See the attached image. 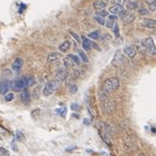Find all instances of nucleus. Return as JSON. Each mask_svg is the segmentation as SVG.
Listing matches in <instances>:
<instances>
[{
  "mask_svg": "<svg viewBox=\"0 0 156 156\" xmlns=\"http://www.w3.org/2000/svg\"><path fill=\"white\" fill-rule=\"evenodd\" d=\"M119 87V80L118 78H109L105 80L102 85V93L104 95H109L112 92L118 90Z\"/></svg>",
  "mask_w": 156,
  "mask_h": 156,
  "instance_id": "nucleus-1",
  "label": "nucleus"
},
{
  "mask_svg": "<svg viewBox=\"0 0 156 156\" xmlns=\"http://www.w3.org/2000/svg\"><path fill=\"white\" fill-rule=\"evenodd\" d=\"M101 107H102L103 112L109 114L111 112H113L114 109H115L116 103H115V101H113V100L104 98L103 100H101Z\"/></svg>",
  "mask_w": 156,
  "mask_h": 156,
  "instance_id": "nucleus-2",
  "label": "nucleus"
},
{
  "mask_svg": "<svg viewBox=\"0 0 156 156\" xmlns=\"http://www.w3.org/2000/svg\"><path fill=\"white\" fill-rule=\"evenodd\" d=\"M28 86H29V83H28L27 77L21 78V79H18V80H15V82L12 83V88L15 89V91L25 90V89H26Z\"/></svg>",
  "mask_w": 156,
  "mask_h": 156,
  "instance_id": "nucleus-3",
  "label": "nucleus"
},
{
  "mask_svg": "<svg viewBox=\"0 0 156 156\" xmlns=\"http://www.w3.org/2000/svg\"><path fill=\"white\" fill-rule=\"evenodd\" d=\"M57 86H58V82L56 80L49 81L48 83H46L45 87H44V89H43V94L45 96L51 95V94L55 91V89L57 88Z\"/></svg>",
  "mask_w": 156,
  "mask_h": 156,
  "instance_id": "nucleus-4",
  "label": "nucleus"
},
{
  "mask_svg": "<svg viewBox=\"0 0 156 156\" xmlns=\"http://www.w3.org/2000/svg\"><path fill=\"white\" fill-rule=\"evenodd\" d=\"M143 45H144L145 48L147 49V51H148L151 55L156 54V47H155V44H154V41H153V39L151 37L145 39V40L143 41Z\"/></svg>",
  "mask_w": 156,
  "mask_h": 156,
  "instance_id": "nucleus-5",
  "label": "nucleus"
},
{
  "mask_svg": "<svg viewBox=\"0 0 156 156\" xmlns=\"http://www.w3.org/2000/svg\"><path fill=\"white\" fill-rule=\"evenodd\" d=\"M124 61H126V58H124V56L122 55L121 52L119 51V50L116 51V53L114 55L113 60H112V65L116 66V68H119V66H121L124 65Z\"/></svg>",
  "mask_w": 156,
  "mask_h": 156,
  "instance_id": "nucleus-6",
  "label": "nucleus"
},
{
  "mask_svg": "<svg viewBox=\"0 0 156 156\" xmlns=\"http://www.w3.org/2000/svg\"><path fill=\"white\" fill-rule=\"evenodd\" d=\"M68 76V74H66V71H65L63 68H58L56 74H55V80L57 81L58 83L60 82H63V81H65V78Z\"/></svg>",
  "mask_w": 156,
  "mask_h": 156,
  "instance_id": "nucleus-7",
  "label": "nucleus"
},
{
  "mask_svg": "<svg viewBox=\"0 0 156 156\" xmlns=\"http://www.w3.org/2000/svg\"><path fill=\"white\" fill-rule=\"evenodd\" d=\"M23 65H24V60L22 59V58H16V59L13 61L12 65V68L13 71L15 72H18L19 71L22 69V68H23Z\"/></svg>",
  "mask_w": 156,
  "mask_h": 156,
  "instance_id": "nucleus-8",
  "label": "nucleus"
},
{
  "mask_svg": "<svg viewBox=\"0 0 156 156\" xmlns=\"http://www.w3.org/2000/svg\"><path fill=\"white\" fill-rule=\"evenodd\" d=\"M124 54H126L127 56L130 57V58H134V57L136 56V53H137V51H136L135 47L132 46V45L124 47Z\"/></svg>",
  "mask_w": 156,
  "mask_h": 156,
  "instance_id": "nucleus-9",
  "label": "nucleus"
},
{
  "mask_svg": "<svg viewBox=\"0 0 156 156\" xmlns=\"http://www.w3.org/2000/svg\"><path fill=\"white\" fill-rule=\"evenodd\" d=\"M109 12H110L111 15H121V13L124 12V7H122V5L114 4L113 6L110 7Z\"/></svg>",
  "mask_w": 156,
  "mask_h": 156,
  "instance_id": "nucleus-10",
  "label": "nucleus"
},
{
  "mask_svg": "<svg viewBox=\"0 0 156 156\" xmlns=\"http://www.w3.org/2000/svg\"><path fill=\"white\" fill-rule=\"evenodd\" d=\"M142 25L147 29H153V28L156 27V21L151 18H145L142 21Z\"/></svg>",
  "mask_w": 156,
  "mask_h": 156,
  "instance_id": "nucleus-11",
  "label": "nucleus"
},
{
  "mask_svg": "<svg viewBox=\"0 0 156 156\" xmlns=\"http://www.w3.org/2000/svg\"><path fill=\"white\" fill-rule=\"evenodd\" d=\"M8 90H9V83L7 81H1L0 82V94L6 95Z\"/></svg>",
  "mask_w": 156,
  "mask_h": 156,
  "instance_id": "nucleus-12",
  "label": "nucleus"
},
{
  "mask_svg": "<svg viewBox=\"0 0 156 156\" xmlns=\"http://www.w3.org/2000/svg\"><path fill=\"white\" fill-rule=\"evenodd\" d=\"M134 19H135V15H133L131 12L124 13V15L122 16V22H124V25L131 24L132 22H134Z\"/></svg>",
  "mask_w": 156,
  "mask_h": 156,
  "instance_id": "nucleus-13",
  "label": "nucleus"
},
{
  "mask_svg": "<svg viewBox=\"0 0 156 156\" xmlns=\"http://www.w3.org/2000/svg\"><path fill=\"white\" fill-rule=\"evenodd\" d=\"M139 7V1L138 0H129L127 3V8L129 10H134L137 9Z\"/></svg>",
  "mask_w": 156,
  "mask_h": 156,
  "instance_id": "nucleus-14",
  "label": "nucleus"
},
{
  "mask_svg": "<svg viewBox=\"0 0 156 156\" xmlns=\"http://www.w3.org/2000/svg\"><path fill=\"white\" fill-rule=\"evenodd\" d=\"M93 6L97 10H101V9H104V8H105V6H106V3H105L104 1H101V0H97V1H94Z\"/></svg>",
  "mask_w": 156,
  "mask_h": 156,
  "instance_id": "nucleus-15",
  "label": "nucleus"
},
{
  "mask_svg": "<svg viewBox=\"0 0 156 156\" xmlns=\"http://www.w3.org/2000/svg\"><path fill=\"white\" fill-rule=\"evenodd\" d=\"M82 40H83V48L85 50H87V51H89L92 47V42L90 40H88L86 37H84V36L82 37Z\"/></svg>",
  "mask_w": 156,
  "mask_h": 156,
  "instance_id": "nucleus-16",
  "label": "nucleus"
},
{
  "mask_svg": "<svg viewBox=\"0 0 156 156\" xmlns=\"http://www.w3.org/2000/svg\"><path fill=\"white\" fill-rule=\"evenodd\" d=\"M63 65H65V68H71V66H74L75 61L72 60L69 56H68V57H65V59H63Z\"/></svg>",
  "mask_w": 156,
  "mask_h": 156,
  "instance_id": "nucleus-17",
  "label": "nucleus"
},
{
  "mask_svg": "<svg viewBox=\"0 0 156 156\" xmlns=\"http://www.w3.org/2000/svg\"><path fill=\"white\" fill-rule=\"evenodd\" d=\"M75 77H77L76 75H68L66 78H65L66 85H68V86L74 85L75 84V81H76V78H75Z\"/></svg>",
  "mask_w": 156,
  "mask_h": 156,
  "instance_id": "nucleus-18",
  "label": "nucleus"
},
{
  "mask_svg": "<svg viewBox=\"0 0 156 156\" xmlns=\"http://www.w3.org/2000/svg\"><path fill=\"white\" fill-rule=\"evenodd\" d=\"M69 47H71V43H69V41H65V42L61 43L59 45V50L61 52H65L69 49Z\"/></svg>",
  "mask_w": 156,
  "mask_h": 156,
  "instance_id": "nucleus-19",
  "label": "nucleus"
},
{
  "mask_svg": "<svg viewBox=\"0 0 156 156\" xmlns=\"http://www.w3.org/2000/svg\"><path fill=\"white\" fill-rule=\"evenodd\" d=\"M57 59H58V54L55 53V52H51L47 56V61L48 62H55V61H57Z\"/></svg>",
  "mask_w": 156,
  "mask_h": 156,
  "instance_id": "nucleus-20",
  "label": "nucleus"
},
{
  "mask_svg": "<svg viewBox=\"0 0 156 156\" xmlns=\"http://www.w3.org/2000/svg\"><path fill=\"white\" fill-rule=\"evenodd\" d=\"M21 99L23 100V101H29L30 100V93L27 91H24L23 93L21 94Z\"/></svg>",
  "mask_w": 156,
  "mask_h": 156,
  "instance_id": "nucleus-21",
  "label": "nucleus"
},
{
  "mask_svg": "<svg viewBox=\"0 0 156 156\" xmlns=\"http://www.w3.org/2000/svg\"><path fill=\"white\" fill-rule=\"evenodd\" d=\"M99 36H100V32L99 31H95V32H92L90 34L88 35V38H91V39H99Z\"/></svg>",
  "mask_w": 156,
  "mask_h": 156,
  "instance_id": "nucleus-22",
  "label": "nucleus"
},
{
  "mask_svg": "<svg viewBox=\"0 0 156 156\" xmlns=\"http://www.w3.org/2000/svg\"><path fill=\"white\" fill-rule=\"evenodd\" d=\"M15 139L18 141H24L25 140V136L24 134L21 132V131H16V134H15Z\"/></svg>",
  "mask_w": 156,
  "mask_h": 156,
  "instance_id": "nucleus-23",
  "label": "nucleus"
},
{
  "mask_svg": "<svg viewBox=\"0 0 156 156\" xmlns=\"http://www.w3.org/2000/svg\"><path fill=\"white\" fill-rule=\"evenodd\" d=\"M55 112L58 113V114H60L61 116H65V114H66V108H65V107H63V108H58V109L55 110Z\"/></svg>",
  "mask_w": 156,
  "mask_h": 156,
  "instance_id": "nucleus-24",
  "label": "nucleus"
},
{
  "mask_svg": "<svg viewBox=\"0 0 156 156\" xmlns=\"http://www.w3.org/2000/svg\"><path fill=\"white\" fill-rule=\"evenodd\" d=\"M13 98H15V95H13L12 93H7L6 95H5V101H6V102L12 101Z\"/></svg>",
  "mask_w": 156,
  "mask_h": 156,
  "instance_id": "nucleus-25",
  "label": "nucleus"
},
{
  "mask_svg": "<svg viewBox=\"0 0 156 156\" xmlns=\"http://www.w3.org/2000/svg\"><path fill=\"white\" fill-rule=\"evenodd\" d=\"M79 55H80V57L82 58L83 61H85V62H88V57L86 56V54L82 51V50H80V51H79Z\"/></svg>",
  "mask_w": 156,
  "mask_h": 156,
  "instance_id": "nucleus-26",
  "label": "nucleus"
},
{
  "mask_svg": "<svg viewBox=\"0 0 156 156\" xmlns=\"http://www.w3.org/2000/svg\"><path fill=\"white\" fill-rule=\"evenodd\" d=\"M69 57L71 58L72 60L75 61V63H77V65H80V61H81V59L78 56H76V55H74V54H71V55H68Z\"/></svg>",
  "mask_w": 156,
  "mask_h": 156,
  "instance_id": "nucleus-27",
  "label": "nucleus"
},
{
  "mask_svg": "<svg viewBox=\"0 0 156 156\" xmlns=\"http://www.w3.org/2000/svg\"><path fill=\"white\" fill-rule=\"evenodd\" d=\"M105 26H106L107 28H112V27L114 26V21H113V19L108 18L107 22L105 23Z\"/></svg>",
  "mask_w": 156,
  "mask_h": 156,
  "instance_id": "nucleus-28",
  "label": "nucleus"
},
{
  "mask_svg": "<svg viewBox=\"0 0 156 156\" xmlns=\"http://www.w3.org/2000/svg\"><path fill=\"white\" fill-rule=\"evenodd\" d=\"M27 79H28V83H29V86H32L35 84V79L33 76H28Z\"/></svg>",
  "mask_w": 156,
  "mask_h": 156,
  "instance_id": "nucleus-29",
  "label": "nucleus"
},
{
  "mask_svg": "<svg viewBox=\"0 0 156 156\" xmlns=\"http://www.w3.org/2000/svg\"><path fill=\"white\" fill-rule=\"evenodd\" d=\"M95 19H96L97 22H98V23H99L100 25H105V23H106V22H105L104 19H103L102 16H100V15L95 16Z\"/></svg>",
  "mask_w": 156,
  "mask_h": 156,
  "instance_id": "nucleus-30",
  "label": "nucleus"
},
{
  "mask_svg": "<svg viewBox=\"0 0 156 156\" xmlns=\"http://www.w3.org/2000/svg\"><path fill=\"white\" fill-rule=\"evenodd\" d=\"M77 91H78V88H77V86L76 85H71L69 86V92H71V94H75V93H77Z\"/></svg>",
  "mask_w": 156,
  "mask_h": 156,
  "instance_id": "nucleus-31",
  "label": "nucleus"
},
{
  "mask_svg": "<svg viewBox=\"0 0 156 156\" xmlns=\"http://www.w3.org/2000/svg\"><path fill=\"white\" fill-rule=\"evenodd\" d=\"M98 15L102 16V18H105V16L108 15V12H106V10H104V9H101V12H98Z\"/></svg>",
  "mask_w": 156,
  "mask_h": 156,
  "instance_id": "nucleus-32",
  "label": "nucleus"
},
{
  "mask_svg": "<svg viewBox=\"0 0 156 156\" xmlns=\"http://www.w3.org/2000/svg\"><path fill=\"white\" fill-rule=\"evenodd\" d=\"M0 153H1V156H9V153H8V151H6L4 148H0Z\"/></svg>",
  "mask_w": 156,
  "mask_h": 156,
  "instance_id": "nucleus-33",
  "label": "nucleus"
},
{
  "mask_svg": "<svg viewBox=\"0 0 156 156\" xmlns=\"http://www.w3.org/2000/svg\"><path fill=\"white\" fill-rule=\"evenodd\" d=\"M71 110H74V111H78L80 109V106L78 104H76V103H72V104L71 105Z\"/></svg>",
  "mask_w": 156,
  "mask_h": 156,
  "instance_id": "nucleus-34",
  "label": "nucleus"
},
{
  "mask_svg": "<svg viewBox=\"0 0 156 156\" xmlns=\"http://www.w3.org/2000/svg\"><path fill=\"white\" fill-rule=\"evenodd\" d=\"M149 9L152 10V12H154V10H156V1L153 2V3H150V4H149Z\"/></svg>",
  "mask_w": 156,
  "mask_h": 156,
  "instance_id": "nucleus-35",
  "label": "nucleus"
},
{
  "mask_svg": "<svg viewBox=\"0 0 156 156\" xmlns=\"http://www.w3.org/2000/svg\"><path fill=\"white\" fill-rule=\"evenodd\" d=\"M126 1H127V0H114L113 3L114 4H118V5H122Z\"/></svg>",
  "mask_w": 156,
  "mask_h": 156,
  "instance_id": "nucleus-36",
  "label": "nucleus"
},
{
  "mask_svg": "<svg viewBox=\"0 0 156 156\" xmlns=\"http://www.w3.org/2000/svg\"><path fill=\"white\" fill-rule=\"evenodd\" d=\"M114 33H115V36H116V37H119V34H118V24L114 25Z\"/></svg>",
  "mask_w": 156,
  "mask_h": 156,
  "instance_id": "nucleus-37",
  "label": "nucleus"
},
{
  "mask_svg": "<svg viewBox=\"0 0 156 156\" xmlns=\"http://www.w3.org/2000/svg\"><path fill=\"white\" fill-rule=\"evenodd\" d=\"M69 33H71V34L72 35V37H74L75 39H76V40L78 41V42H80V37L76 34V33H75V32H71H71H69Z\"/></svg>",
  "mask_w": 156,
  "mask_h": 156,
  "instance_id": "nucleus-38",
  "label": "nucleus"
},
{
  "mask_svg": "<svg viewBox=\"0 0 156 156\" xmlns=\"http://www.w3.org/2000/svg\"><path fill=\"white\" fill-rule=\"evenodd\" d=\"M149 12L146 9V8H142V9H140V15H148Z\"/></svg>",
  "mask_w": 156,
  "mask_h": 156,
  "instance_id": "nucleus-39",
  "label": "nucleus"
},
{
  "mask_svg": "<svg viewBox=\"0 0 156 156\" xmlns=\"http://www.w3.org/2000/svg\"><path fill=\"white\" fill-rule=\"evenodd\" d=\"M84 124H86V126H89V124H91V121H89V119H88V118H85V119H84Z\"/></svg>",
  "mask_w": 156,
  "mask_h": 156,
  "instance_id": "nucleus-40",
  "label": "nucleus"
},
{
  "mask_svg": "<svg viewBox=\"0 0 156 156\" xmlns=\"http://www.w3.org/2000/svg\"><path fill=\"white\" fill-rule=\"evenodd\" d=\"M146 1H147V3L150 4V3H153V2H155L156 0H146Z\"/></svg>",
  "mask_w": 156,
  "mask_h": 156,
  "instance_id": "nucleus-41",
  "label": "nucleus"
},
{
  "mask_svg": "<svg viewBox=\"0 0 156 156\" xmlns=\"http://www.w3.org/2000/svg\"><path fill=\"white\" fill-rule=\"evenodd\" d=\"M139 156H144V155H139Z\"/></svg>",
  "mask_w": 156,
  "mask_h": 156,
  "instance_id": "nucleus-42",
  "label": "nucleus"
}]
</instances>
